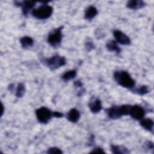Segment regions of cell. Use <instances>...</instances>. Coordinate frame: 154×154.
<instances>
[{
    "label": "cell",
    "instance_id": "obj_21",
    "mask_svg": "<svg viewBox=\"0 0 154 154\" xmlns=\"http://www.w3.org/2000/svg\"><path fill=\"white\" fill-rule=\"evenodd\" d=\"M47 153L49 154H61L63 152L58 147H51L47 150Z\"/></svg>",
    "mask_w": 154,
    "mask_h": 154
},
{
    "label": "cell",
    "instance_id": "obj_16",
    "mask_svg": "<svg viewBox=\"0 0 154 154\" xmlns=\"http://www.w3.org/2000/svg\"><path fill=\"white\" fill-rule=\"evenodd\" d=\"M20 42L22 47L23 49H28L31 48L34 44L33 39L29 36H24L20 38Z\"/></svg>",
    "mask_w": 154,
    "mask_h": 154
},
{
    "label": "cell",
    "instance_id": "obj_9",
    "mask_svg": "<svg viewBox=\"0 0 154 154\" xmlns=\"http://www.w3.org/2000/svg\"><path fill=\"white\" fill-rule=\"evenodd\" d=\"M35 4V2L32 1H25L23 2H19V1H15L14 5L16 6L21 7H22V11L23 14V15H26L29 11L32 9Z\"/></svg>",
    "mask_w": 154,
    "mask_h": 154
},
{
    "label": "cell",
    "instance_id": "obj_17",
    "mask_svg": "<svg viewBox=\"0 0 154 154\" xmlns=\"http://www.w3.org/2000/svg\"><path fill=\"white\" fill-rule=\"evenodd\" d=\"M111 150L112 153L114 154H126L129 152L128 149L123 146H117V145H111Z\"/></svg>",
    "mask_w": 154,
    "mask_h": 154
},
{
    "label": "cell",
    "instance_id": "obj_22",
    "mask_svg": "<svg viewBox=\"0 0 154 154\" xmlns=\"http://www.w3.org/2000/svg\"><path fill=\"white\" fill-rule=\"evenodd\" d=\"M85 48L87 51H90L94 48V45L91 41H87L85 43Z\"/></svg>",
    "mask_w": 154,
    "mask_h": 154
},
{
    "label": "cell",
    "instance_id": "obj_14",
    "mask_svg": "<svg viewBox=\"0 0 154 154\" xmlns=\"http://www.w3.org/2000/svg\"><path fill=\"white\" fill-rule=\"evenodd\" d=\"M140 125L146 130L153 132L154 123L153 120L151 119L146 118V119H141L140 121Z\"/></svg>",
    "mask_w": 154,
    "mask_h": 154
},
{
    "label": "cell",
    "instance_id": "obj_23",
    "mask_svg": "<svg viewBox=\"0 0 154 154\" xmlns=\"http://www.w3.org/2000/svg\"><path fill=\"white\" fill-rule=\"evenodd\" d=\"M144 144L146 149H149V150H153V143L152 141H147Z\"/></svg>",
    "mask_w": 154,
    "mask_h": 154
},
{
    "label": "cell",
    "instance_id": "obj_11",
    "mask_svg": "<svg viewBox=\"0 0 154 154\" xmlns=\"http://www.w3.org/2000/svg\"><path fill=\"white\" fill-rule=\"evenodd\" d=\"M126 6L130 9L138 10L144 7L145 2L141 0H131L127 2Z\"/></svg>",
    "mask_w": 154,
    "mask_h": 154
},
{
    "label": "cell",
    "instance_id": "obj_15",
    "mask_svg": "<svg viewBox=\"0 0 154 154\" xmlns=\"http://www.w3.org/2000/svg\"><path fill=\"white\" fill-rule=\"evenodd\" d=\"M106 48L110 52H114L117 54H119L121 52V49L118 46L117 42L113 40H109L106 43Z\"/></svg>",
    "mask_w": 154,
    "mask_h": 154
},
{
    "label": "cell",
    "instance_id": "obj_20",
    "mask_svg": "<svg viewBox=\"0 0 154 154\" xmlns=\"http://www.w3.org/2000/svg\"><path fill=\"white\" fill-rule=\"evenodd\" d=\"M25 91V85L22 82L18 84L16 90V96L17 97H22L23 96Z\"/></svg>",
    "mask_w": 154,
    "mask_h": 154
},
{
    "label": "cell",
    "instance_id": "obj_27",
    "mask_svg": "<svg viewBox=\"0 0 154 154\" xmlns=\"http://www.w3.org/2000/svg\"><path fill=\"white\" fill-rule=\"evenodd\" d=\"M14 85L13 84H10L9 85V86H8V89H9V90H10L11 91H12L13 90V88H14Z\"/></svg>",
    "mask_w": 154,
    "mask_h": 154
},
{
    "label": "cell",
    "instance_id": "obj_6",
    "mask_svg": "<svg viewBox=\"0 0 154 154\" xmlns=\"http://www.w3.org/2000/svg\"><path fill=\"white\" fill-rule=\"evenodd\" d=\"M35 115L39 122L46 124L53 117V112L48 108L42 106L36 109Z\"/></svg>",
    "mask_w": 154,
    "mask_h": 154
},
{
    "label": "cell",
    "instance_id": "obj_1",
    "mask_svg": "<svg viewBox=\"0 0 154 154\" xmlns=\"http://www.w3.org/2000/svg\"><path fill=\"white\" fill-rule=\"evenodd\" d=\"M114 78L116 82L123 87L133 88L135 82L129 73L125 70H116L114 73Z\"/></svg>",
    "mask_w": 154,
    "mask_h": 154
},
{
    "label": "cell",
    "instance_id": "obj_12",
    "mask_svg": "<svg viewBox=\"0 0 154 154\" xmlns=\"http://www.w3.org/2000/svg\"><path fill=\"white\" fill-rule=\"evenodd\" d=\"M67 118L70 122L76 123L80 118V113L78 109L72 108L68 112L67 114Z\"/></svg>",
    "mask_w": 154,
    "mask_h": 154
},
{
    "label": "cell",
    "instance_id": "obj_3",
    "mask_svg": "<svg viewBox=\"0 0 154 154\" xmlns=\"http://www.w3.org/2000/svg\"><path fill=\"white\" fill-rule=\"evenodd\" d=\"M43 62L52 70L57 69L60 67L64 66L66 63L64 57L60 56L58 54H56L51 58H44Z\"/></svg>",
    "mask_w": 154,
    "mask_h": 154
},
{
    "label": "cell",
    "instance_id": "obj_2",
    "mask_svg": "<svg viewBox=\"0 0 154 154\" xmlns=\"http://www.w3.org/2000/svg\"><path fill=\"white\" fill-rule=\"evenodd\" d=\"M131 105H122L121 106H112L106 109L108 116L111 119H118L125 115L129 114Z\"/></svg>",
    "mask_w": 154,
    "mask_h": 154
},
{
    "label": "cell",
    "instance_id": "obj_13",
    "mask_svg": "<svg viewBox=\"0 0 154 154\" xmlns=\"http://www.w3.org/2000/svg\"><path fill=\"white\" fill-rule=\"evenodd\" d=\"M98 13L97 10L94 6H89L85 11L84 17L85 19L91 20H92Z\"/></svg>",
    "mask_w": 154,
    "mask_h": 154
},
{
    "label": "cell",
    "instance_id": "obj_18",
    "mask_svg": "<svg viewBox=\"0 0 154 154\" xmlns=\"http://www.w3.org/2000/svg\"><path fill=\"white\" fill-rule=\"evenodd\" d=\"M76 75V71L75 70H70L66 72L62 75V79L65 81H68L75 78Z\"/></svg>",
    "mask_w": 154,
    "mask_h": 154
},
{
    "label": "cell",
    "instance_id": "obj_24",
    "mask_svg": "<svg viewBox=\"0 0 154 154\" xmlns=\"http://www.w3.org/2000/svg\"><path fill=\"white\" fill-rule=\"evenodd\" d=\"M90 152L91 153H105V151L101 147H99L93 149V150H91Z\"/></svg>",
    "mask_w": 154,
    "mask_h": 154
},
{
    "label": "cell",
    "instance_id": "obj_26",
    "mask_svg": "<svg viewBox=\"0 0 154 154\" xmlns=\"http://www.w3.org/2000/svg\"><path fill=\"white\" fill-rule=\"evenodd\" d=\"M74 85H75V87H82V82H81L80 81L78 80V81H75V82H74Z\"/></svg>",
    "mask_w": 154,
    "mask_h": 154
},
{
    "label": "cell",
    "instance_id": "obj_10",
    "mask_svg": "<svg viewBox=\"0 0 154 154\" xmlns=\"http://www.w3.org/2000/svg\"><path fill=\"white\" fill-rule=\"evenodd\" d=\"M88 106L93 113L99 112L102 108L101 101L97 98H92L88 103Z\"/></svg>",
    "mask_w": 154,
    "mask_h": 154
},
{
    "label": "cell",
    "instance_id": "obj_25",
    "mask_svg": "<svg viewBox=\"0 0 154 154\" xmlns=\"http://www.w3.org/2000/svg\"><path fill=\"white\" fill-rule=\"evenodd\" d=\"M63 116V114L60 112H58V111H54L53 112V117L60 118V117H62Z\"/></svg>",
    "mask_w": 154,
    "mask_h": 154
},
{
    "label": "cell",
    "instance_id": "obj_4",
    "mask_svg": "<svg viewBox=\"0 0 154 154\" xmlns=\"http://www.w3.org/2000/svg\"><path fill=\"white\" fill-rule=\"evenodd\" d=\"M53 12V8L51 6L43 4L39 7L33 9L32 11V15L37 19L43 20L49 18Z\"/></svg>",
    "mask_w": 154,
    "mask_h": 154
},
{
    "label": "cell",
    "instance_id": "obj_19",
    "mask_svg": "<svg viewBox=\"0 0 154 154\" xmlns=\"http://www.w3.org/2000/svg\"><path fill=\"white\" fill-rule=\"evenodd\" d=\"M132 91L139 95H144L149 92V87L146 85H141L132 90Z\"/></svg>",
    "mask_w": 154,
    "mask_h": 154
},
{
    "label": "cell",
    "instance_id": "obj_7",
    "mask_svg": "<svg viewBox=\"0 0 154 154\" xmlns=\"http://www.w3.org/2000/svg\"><path fill=\"white\" fill-rule=\"evenodd\" d=\"M129 115L135 120H141L145 115V110L140 105H135L131 106Z\"/></svg>",
    "mask_w": 154,
    "mask_h": 154
},
{
    "label": "cell",
    "instance_id": "obj_5",
    "mask_svg": "<svg viewBox=\"0 0 154 154\" xmlns=\"http://www.w3.org/2000/svg\"><path fill=\"white\" fill-rule=\"evenodd\" d=\"M63 26H60L52 30L48 37V43L54 48H58L61 44L62 40V29Z\"/></svg>",
    "mask_w": 154,
    "mask_h": 154
},
{
    "label": "cell",
    "instance_id": "obj_8",
    "mask_svg": "<svg viewBox=\"0 0 154 154\" xmlns=\"http://www.w3.org/2000/svg\"><path fill=\"white\" fill-rule=\"evenodd\" d=\"M113 35L116 41L120 44L123 45H129L131 44L130 38L122 31L117 29L114 30L113 31Z\"/></svg>",
    "mask_w": 154,
    "mask_h": 154
}]
</instances>
